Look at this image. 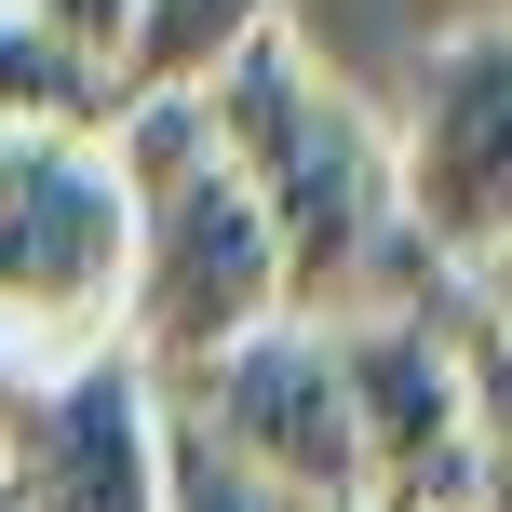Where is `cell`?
Listing matches in <instances>:
<instances>
[{
    "label": "cell",
    "mask_w": 512,
    "mask_h": 512,
    "mask_svg": "<svg viewBox=\"0 0 512 512\" xmlns=\"http://www.w3.org/2000/svg\"><path fill=\"white\" fill-rule=\"evenodd\" d=\"M203 135L230 149L243 203L270 216L283 256V310L297 324H351V310H432L445 256L405 230V189H391V135L310 68L283 27H256L230 68L203 81Z\"/></svg>",
    "instance_id": "obj_1"
},
{
    "label": "cell",
    "mask_w": 512,
    "mask_h": 512,
    "mask_svg": "<svg viewBox=\"0 0 512 512\" xmlns=\"http://www.w3.org/2000/svg\"><path fill=\"white\" fill-rule=\"evenodd\" d=\"M108 162L135 203V256H122V351L149 378L230 351L243 324L283 310V256L270 216L243 203L230 149L203 135V95H108Z\"/></svg>",
    "instance_id": "obj_2"
},
{
    "label": "cell",
    "mask_w": 512,
    "mask_h": 512,
    "mask_svg": "<svg viewBox=\"0 0 512 512\" xmlns=\"http://www.w3.org/2000/svg\"><path fill=\"white\" fill-rule=\"evenodd\" d=\"M351 405L364 499L391 512H499V270H459L432 310L324 324Z\"/></svg>",
    "instance_id": "obj_3"
},
{
    "label": "cell",
    "mask_w": 512,
    "mask_h": 512,
    "mask_svg": "<svg viewBox=\"0 0 512 512\" xmlns=\"http://www.w3.org/2000/svg\"><path fill=\"white\" fill-rule=\"evenodd\" d=\"M135 203L108 122H0V378L122 337Z\"/></svg>",
    "instance_id": "obj_4"
},
{
    "label": "cell",
    "mask_w": 512,
    "mask_h": 512,
    "mask_svg": "<svg viewBox=\"0 0 512 512\" xmlns=\"http://www.w3.org/2000/svg\"><path fill=\"white\" fill-rule=\"evenodd\" d=\"M0 512H162V378L122 337L0 378Z\"/></svg>",
    "instance_id": "obj_5"
},
{
    "label": "cell",
    "mask_w": 512,
    "mask_h": 512,
    "mask_svg": "<svg viewBox=\"0 0 512 512\" xmlns=\"http://www.w3.org/2000/svg\"><path fill=\"white\" fill-rule=\"evenodd\" d=\"M391 189H405V230L445 270H499V243H512V27L499 14H459L432 41L418 122L391 135Z\"/></svg>",
    "instance_id": "obj_6"
},
{
    "label": "cell",
    "mask_w": 512,
    "mask_h": 512,
    "mask_svg": "<svg viewBox=\"0 0 512 512\" xmlns=\"http://www.w3.org/2000/svg\"><path fill=\"white\" fill-rule=\"evenodd\" d=\"M162 405L203 418V432L230 445L243 472H270V486H283V499H310V512L364 499L351 405H337V351H324V324H297V310H270V324H243L230 351L176 364V378H162Z\"/></svg>",
    "instance_id": "obj_7"
},
{
    "label": "cell",
    "mask_w": 512,
    "mask_h": 512,
    "mask_svg": "<svg viewBox=\"0 0 512 512\" xmlns=\"http://www.w3.org/2000/svg\"><path fill=\"white\" fill-rule=\"evenodd\" d=\"M256 27H283V0H135L108 95H203V81L230 68Z\"/></svg>",
    "instance_id": "obj_8"
},
{
    "label": "cell",
    "mask_w": 512,
    "mask_h": 512,
    "mask_svg": "<svg viewBox=\"0 0 512 512\" xmlns=\"http://www.w3.org/2000/svg\"><path fill=\"white\" fill-rule=\"evenodd\" d=\"M162 512H310V499H283L270 472H243L230 445L203 432V418L162 405Z\"/></svg>",
    "instance_id": "obj_9"
},
{
    "label": "cell",
    "mask_w": 512,
    "mask_h": 512,
    "mask_svg": "<svg viewBox=\"0 0 512 512\" xmlns=\"http://www.w3.org/2000/svg\"><path fill=\"white\" fill-rule=\"evenodd\" d=\"M0 122H108V81L68 68L14 0H0Z\"/></svg>",
    "instance_id": "obj_10"
},
{
    "label": "cell",
    "mask_w": 512,
    "mask_h": 512,
    "mask_svg": "<svg viewBox=\"0 0 512 512\" xmlns=\"http://www.w3.org/2000/svg\"><path fill=\"white\" fill-rule=\"evenodd\" d=\"M14 14L41 27V41L68 54V68H95V81H108V68H122V27H135V0H14Z\"/></svg>",
    "instance_id": "obj_11"
},
{
    "label": "cell",
    "mask_w": 512,
    "mask_h": 512,
    "mask_svg": "<svg viewBox=\"0 0 512 512\" xmlns=\"http://www.w3.org/2000/svg\"><path fill=\"white\" fill-rule=\"evenodd\" d=\"M337 512H391V499H337Z\"/></svg>",
    "instance_id": "obj_12"
}]
</instances>
